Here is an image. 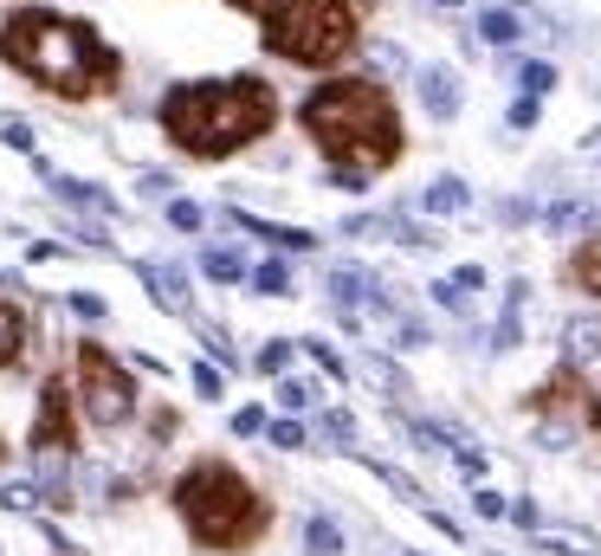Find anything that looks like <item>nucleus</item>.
Wrapping results in <instances>:
<instances>
[{"mask_svg":"<svg viewBox=\"0 0 601 556\" xmlns=\"http://www.w3.org/2000/svg\"><path fill=\"white\" fill-rule=\"evenodd\" d=\"M200 273H207V278H220V285H233V278H246V266H240V253L213 246V253H200Z\"/></svg>","mask_w":601,"mask_h":556,"instance_id":"nucleus-20","label":"nucleus"},{"mask_svg":"<svg viewBox=\"0 0 601 556\" xmlns=\"http://www.w3.org/2000/svg\"><path fill=\"white\" fill-rule=\"evenodd\" d=\"M253 285H259L266 298H285V291H291V273H285V259H266V266L253 273Z\"/></svg>","mask_w":601,"mask_h":556,"instance_id":"nucleus-23","label":"nucleus"},{"mask_svg":"<svg viewBox=\"0 0 601 556\" xmlns=\"http://www.w3.org/2000/svg\"><path fill=\"white\" fill-rule=\"evenodd\" d=\"M227 7H240V13H259V20H266V13L278 7V0H227Z\"/></svg>","mask_w":601,"mask_h":556,"instance_id":"nucleus-46","label":"nucleus"},{"mask_svg":"<svg viewBox=\"0 0 601 556\" xmlns=\"http://www.w3.org/2000/svg\"><path fill=\"white\" fill-rule=\"evenodd\" d=\"M278 402H285L291 415H304V408H317V382H298V375H285V382H278Z\"/></svg>","mask_w":601,"mask_h":556,"instance_id":"nucleus-22","label":"nucleus"},{"mask_svg":"<svg viewBox=\"0 0 601 556\" xmlns=\"http://www.w3.org/2000/svg\"><path fill=\"white\" fill-rule=\"evenodd\" d=\"M434 298H440V304H447V311H466V291H460V285H453V278H440V285H434Z\"/></svg>","mask_w":601,"mask_h":556,"instance_id":"nucleus-38","label":"nucleus"},{"mask_svg":"<svg viewBox=\"0 0 601 556\" xmlns=\"http://www.w3.org/2000/svg\"><path fill=\"white\" fill-rule=\"evenodd\" d=\"M169 188H175V182H169L162 169H149V175H142V195H169Z\"/></svg>","mask_w":601,"mask_h":556,"instance_id":"nucleus-44","label":"nucleus"},{"mask_svg":"<svg viewBox=\"0 0 601 556\" xmlns=\"http://www.w3.org/2000/svg\"><path fill=\"white\" fill-rule=\"evenodd\" d=\"M505 518H511V524H524V531H536V524H543V518H536V505H531V498H518V505H505Z\"/></svg>","mask_w":601,"mask_h":556,"instance_id":"nucleus-37","label":"nucleus"},{"mask_svg":"<svg viewBox=\"0 0 601 556\" xmlns=\"http://www.w3.org/2000/svg\"><path fill=\"white\" fill-rule=\"evenodd\" d=\"M200 344L213 349L220 362H233V344H227V331H220V324H200Z\"/></svg>","mask_w":601,"mask_h":556,"instance_id":"nucleus-35","label":"nucleus"},{"mask_svg":"<svg viewBox=\"0 0 601 556\" xmlns=\"http://www.w3.org/2000/svg\"><path fill=\"white\" fill-rule=\"evenodd\" d=\"M0 466H7V440H0Z\"/></svg>","mask_w":601,"mask_h":556,"instance_id":"nucleus-48","label":"nucleus"},{"mask_svg":"<svg viewBox=\"0 0 601 556\" xmlns=\"http://www.w3.org/2000/svg\"><path fill=\"white\" fill-rule=\"evenodd\" d=\"M543 551H556V556H596V537L563 524V531H550V537H543Z\"/></svg>","mask_w":601,"mask_h":556,"instance_id":"nucleus-21","label":"nucleus"},{"mask_svg":"<svg viewBox=\"0 0 601 556\" xmlns=\"http://www.w3.org/2000/svg\"><path fill=\"white\" fill-rule=\"evenodd\" d=\"M71 395H78V420H84V427H97V433H111V427H124V420L136 415L130 369L97 344V337H84V344H78V362H71Z\"/></svg>","mask_w":601,"mask_h":556,"instance_id":"nucleus-6","label":"nucleus"},{"mask_svg":"<svg viewBox=\"0 0 601 556\" xmlns=\"http://www.w3.org/2000/svg\"><path fill=\"white\" fill-rule=\"evenodd\" d=\"M420 111H427L434 124H453V117H460V71L453 66L420 71Z\"/></svg>","mask_w":601,"mask_h":556,"instance_id":"nucleus-8","label":"nucleus"},{"mask_svg":"<svg viewBox=\"0 0 601 556\" xmlns=\"http://www.w3.org/2000/svg\"><path fill=\"white\" fill-rule=\"evenodd\" d=\"M536 124V97H518V104H511V130H531Z\"/></svg>","mask_w":601,"mask_h":556,"instance_id":"nucleus-40","label":"nucleus"},{"mask_svg":"<svg viewBox=\"0 0 601 556\" xmlns=\"http://www.w3.org/2000/svg\"><path fill=\"white\" fill-rule=\"evenodd\" d=\"M478 39H485V46H511V39H524V13H511V7L478 13Z\"/></svg>","mask_w":601,"mask_h":556,"instance_id":"nucleus-13","label":"nucleus"},{"mask_svg":"<svg viewBox=\"0 0 601 556\" xmlns=\"http://www.w3.org/2000/svg\"><path fill=\"white\" fill-rule=\"evenodd\" d=\"M331 188H349V195H362V188H369V175H362V169H331Z\"/></svg>","mask_w":601,"mask_h":556,"instance_id":"nucleus-36","label":"nucleus"},{"mask_svg":"<svg viewBox=\"0 0 601 556\" xmlns=\"http://www.w3.org/2000/svg\"><path fill=\"white\" fill-rule=\"evenodd\" d=\"M155 124H162V137L175 142L182 155H195V162H227L233 149L271 137V124H278V91H271L266 78H253V71L175 84V91L155 104Z\"/></svg>","mask_w":601,"mask_h":556,"instance_id":"nucleus-2","label":"nucleus"},{"mask_svg":"<svg viewBox=\"0 0 601 556\" xmlns=\"http://www.w3.org/2000/svg\"><path fill=\"white\" fill-rule=\"evenodd\" d=\"M78 433H84V420H78V395H71L66 375H46V389H39V415H33V453L46 460V453H78Z\"/></svg>","mask_w":601,"mask_h":556,"instance_id":"nucleus-7","label":"nucleus"},{"mask_svg":"<svg viewBox=\"0 0 601 556\" xmlns=\"http://www.w3.org/2000/svg\"><path fill=\"white\" fill-rule=\"evenodd\" d=\"M460 208H472V188L460 175H440L434 188H420V213H460Z\"/></svg>","mask_w":601,"mask_h":556,"instance_id":"nucleus-12","label":"nucleus"},{"mask_svg":"<svg viewBox=\"0 0 601 556\" xmlns=\"http://www.w3.org/2000/svg\"><path fill=\"white\" fill-rule=\"evenodd\" d=\"M550 84H556V66H543V59H536V66H524V97H543Z\"/></svg>","mask_w":601,"mask_h":556,"instance_id":"nucleus-31","label":"nucleus"},{"mask_svg":"<svg viewBox=\"0 0 601 556\" xmlns=\"http://www.w3.org/2000/svg\"><path fill=\"white\" fill-rule=\"evenodd\" d=\"M576 389H582V369H556V375L531 395V408H569V402H576Z\"/></svg>","mask_w":601,"mask_h":556,"instance_id":"nucleus-14","label":"nucleus"},{"mask_svg":"<svg viewBox=\"0 0 601 556\" xmlns=\"http://www.w3.org/2000/svg\"><path fill=\"white\" fill-rule=\"evenodd\" d=\"M589 427H596V433H601V395H596V402H589Z\"/></svg>","mask_w":601,"mask_h":556,"instance_id":"nucleus-47","label":"nucleus"},{"mask_svg":"<svg viewBox=\"0 0 601 556\" xmlns=\"http://www.w3.org/2000/svg\"><path fill=\"white\" fill-rule=\"evenodd\" d=\"M266 440L278 447V453H298V447H304V420H271Z\"/></svg>","mask_w":601,"mask_h":556,"instance_id":"nucleus-25","label":"nucleus"},{"mask_svg":"<svg viewBox=\"0 0 601 556\" xmlns=\"http://www.w3.org/2000/svg\"><path fill=\"white\" fill-rule=\"evenodd\" d=\"M298 124L304 137L324 149L331 169H395L401 162V117L395 97L375 84V78H331L317 84L304 104H298Z\"/></svg>","mask_w":601,"mask_h":556,"instance_id":"nucleus-3","label":"nucleus"},{"mask_svg":"<svg viewBox=\"0 0 601 556\" xmlns=\"http://www.w3.org/2000/svg\"><path fill=\"white\" fill-rule=\"evenodd\" d=\"M71 311H78V317H97V324H104V298H91V291H71Z\"/></svg>","mask_w":601,"mask_h":556,"instance_id":"nucleus-39","label":"nucleus"},{"mask_svg":"<svg viewBox=\"0 0 601 556\" xmlns=\"http://www.w3.org/2000/svg\"><path fill=\"white\" fill-rule=\"evenodd\" d=\"M142 285L155 291V304H162V311H188V273H182V266L142 259Z\"/></svg>","mask_w":601,"mask_h":556,"instance_id":"nucleus-11","label":"nucleus"},{"mask_svg":"<svg viewBox=\"0 0 601 556\" xmlns=\"http://www.w3.org/2000/svg\"><path fill=\"white\" fill-rule=\"evenodd\" d=\"M356 0H278L266 13V53L285 66H343L356 53Z\"/></svg>","mask_w":601,"mask_h":556,"instance_id":"nucleus-5","label":"nucleus"},{"mask_svg":"<svg viewBox=\"0 0 601 556\" xmlns=\"http://www.w3.org/2000/svg\"><path fill=\"white\" fill-rule=\"evenodd\" d=\"M440 7H460V0H440Z\"/></svg>","mask_w":601,"mask_h":556,"instance_id":"nucleus-49","label":"nucleus"},{"mask_svg":"<svg viewBox=\"0 0 601 556\" xmlns=\"http://www.w3.org/2000/svg\"><path fill=\"white\" fill-rule=\"evenodd\" d=\"M200 220H207V213H200L195 201H169V227H175V233H200Z\"/></svg>","mask_w":601,"mask_h":556,"instance_id":"nucleus-29","label":"nucleus"},{"mask_svg":"<svg viewBox=\"0 0 601 556\" xmlns=\"http://www.w3.org/2000/svg\"><path fill=\"white\" fill-rule=\"evenodd\" d=\"M596 356H601V324L596 317L569 324V369H582V362H596Z\"/></svg>","mask_w":601,"mask_h":556,"instance_id":"nucleus-16","label":"nucleus"},{"mask_svg":"<svg viewBox=\"0 0 601 556\" xmlns=\"http://www.w3.org/2000/svg\"><path fill=\"white\" fill-rule=\"evenodd\" d=\"M543 220H550L556 233H576V227H589V208H582V201H556Z\"/></svg>","mask_w":601,"mask_h":556,"instance_id":"nucleus-24","label":"nucleus"},{"mask_svg":"<svg viewBox=\"0 0 601 556\" xmlns=\"http://www.w3.org/2000/svg\"><path fill=\"white\" fill-rule=\"evenodd\" d=\"M304 356H311V362H317V369H324V375H336V382H343V375H349V369H343V356H336L331 344H317V337H304Z\"/></svg>","mask_w":601,"mask_h":556,"instance_id":"nucleus-27","label":"nucleus"},{"mask_svg":"<svg viewBox=\"0 0 601 556\" xmlns=\"http://www.w3.org/2000/svg\"><path fill=\"white\" fill-rule=\"evenodd\" d=\"M195 395H200V402H220V369L195 362Z\"/></svg>","mask_w":601,"mask_h":556,"instance_id":"nucleus-33","label":"nucleus"},{"mask_svg":"<svg viewBox=\"0 0 601 556\" xmlns=\"http://www.w3.org/2000/svg\"><path fill=\"white\" fill-rule=\"evenodd\" d=\"M26 344H33V317L13 291H0V369H13L26 356Z\"/></svg>","mask_w":601,"mask_h":556,"instance_id":"nucleus-10","label":"nucleus"},{"mask_svg":"<svg viewBox=\"0 0 601 556\" xmlns=\"http://www.w3.org/2000/svg\"><path fill=\"white\" fill-rule=\"evenodd\" d=\"M324 433H331V440H356V415L331 408V415H324Z\"/></svg>","mask_w":601,"mask_h":556,"instance_id":"nucleus-34","label":"nucleus"},{"mask_svg":"<svg viewBox=\"0 0 601 556\" xmlns=\"http://www.w3.org/2000/svg\"><path fill=\"white\" fill-rule=\"evenodd\" d=\"M0 505L7 511H39V486H0Z\"/></svg>","mask_w":601,"mask_h":556,"instance_id":"nucleus-30","label":"nucleus"},{"mask_svg":"<svg viewBox=\"0 0 601 556\" xmlns=\"http://www.w3.org/2000/svg\"><path fill=\"white\" fill-rule=\"evenodd\" d=\"M227 220H233L240 233H253V240H271L278 253H311V246H317V233H311V227H285V220H259V213H246V208H233Z\"/></svg>","mask_w":601,"mask_h":556,"instance_id":"nucleus-9","label":"nucleus"},{"mask_svg":"<svg viewBox=\"0 0 601 556\" xmlns=\"http://www.w3.org/2000/svg\"><path fill=\"white\" fill-rule=\"evenodd\" d=\"M253 369H259V375H285V369H291V344H285V337L266 344L259 356H253Z\"/></svg>","mask_w":601,"mask_h":556,"instance_id":"nucleus-26","label":"nucleus"},{"mask_svg":"<svg viewBox=\"0 0 601 556\" xmlns=\"http://www.w3.org/2000/svg\"><path fill=\"white\" fill-rule=\"evenodd\" d=\"M0 59L66 104L117 91V78H124V59L104 46V33L91 20L53 13V7H13L0 20Z\"/></svg>","mask_w":601,"mask_h":556,"instance_id":"nucleus-1","label":"nucleus"},{"mask_svg":"<svg viewBox=\"0 0 601 556\" xmlns=\"http://www.w3.org/2000/svg\"><path fill=\"white\" fill-rule=\"evenodd\" d=\"M453 285H460V291H478V285H485V273H478V266H460V273H453Z\"/></svg>","mask_w":601,"mask_h":556,"instance_id":"nucleus-45","label":"nucleus"},{"mask_svg":"<svg viewBox=\"0 0 601 556\" xmlns=\"http://www.w3.org/2000/svg\"><path fill=\"white\" fill-rule=\"evenodd\" d=\"M453 460H460V473H466V479H485V453H472V447H460Z\"/></svg>","mask_w":601,"mask_h":556,"instance_id":"nucleus-41","label":"nucleus"},{"mask_svg":"<svg viewBox=\"0 0 601 556\" xmlns=\"http://www.w3.org/2000/svg\"><path fill=\"white\" fill-rule=\"evenodd\" d=\"M369 59H375L382 71H401V66H407V59H401L395 46H369Z\"/></svg>","mask_w":601,"mask_h":556,"instance_id":"nucleus-42","label":"nucleus"},{"mask_svg":"<svg viewBox=\"0 0 601 556\" xmlns=\"http://www.w3.org/2000/svg\"><path fill=\"white\" fill-rule=\"evenodd\" d=\"M569 278H576L582 291H596V298H601V233H589V240L576 246V259H569Z\"/></svg>","mask_w":601,"mask_h":556,"instance_id":"nucleus-15","label":"nucleus"},{"mask_svg":"<svg viewBox=\"0 0 601 556\" xmlns=\"http://www.w3.org/2000/svg\"><path fill=\"white\" fill-rule=\"evenodd\" d=\"M472 505H478V518H505V498H498V491H478Z\"/></svg>","mask_w":601,"mask_h":556,"instance_id":"nucleus-43","label":"nucleus"},{"mask_svg":"<svg viewBox=\"0 0 601 556\" xmlns=\"http://www.w3.org/2000/svg\"><path fill=\"white\" fill-rule=\"evenodd\" d=\"M169 498H175L188 537L213 556H253L271 531V498L233 460H195L169 486Z\"/></svg>","mask_w":601,"mask_h":556,"instance_id":"nucleus-4","label":"nucleus"},{"mask_svg":"<svg viewBox=\"0 0 601 556\" xmlns=\"http://www.w3.org/2000/svg\"><path fill=\"white\" fill-rule=\"evenodd\" d=\"M0 142H7V149H33V130H26V117L0 111Z\"/></svg>","mask_w":601,"mask_h":556,"instance_id":"nucleus-28","label":"nucleus"},{"mask_svg":"<svg viewBox=\"0 0 601 556\" xmlns=\"http://www.w3.org/2000/svg\"><path fill=\"white\" fill-rule=\"evenodd\" d=\"M369 285H375L369 273H356V266H336V273H331V298H336V304H356V298H369Z\"/></svg>","mask_w":601,"mask_h":556,"instance_id":"nucleus-18","label":"nucleus"},{"mask_svg":"<svg viewBox=\"0 0 601 556\" xmlns=\"http://www.w3.org/2000/svg\"><path fill=\"white\" fill-rule=\"evenodd\" d=\"M362 375H369V382H375V389H382V395H407V375H401L395 362H389V356H362Z\"/></svg>","mask_w":601,"mask_h":556,"instance_id":"nucleus-17","label":"nucleus"},{"mask_svg":"<svg viewBox=\"0 0 601 556\" xmlns=\"http://www.w3.org/2000/svg\"><path fill=\"white\" fill-rule=\"evenodd\" d=\"M271 420H266V408H240V415H233V433H240V440H253V433H266Z\"/></svg>","mask_w":601,"mask_h":556,"instance_id":"nucleus-32","label":"nucleus"},{"mask_svg":"<svg viewBox=\"0 0 601 556\" xmlns=\"http://www.w3.org/2000/svg\"><path fill=\"white\" fill-rule=\"evenodd\" d=\"M343 551V531H336L331 518H311L304 524V556H336Z\"/></svg>","mask_w":601,"mask_h":556,"instance_id":"nucleus-19","label":"nucleus"}]
</instances>
